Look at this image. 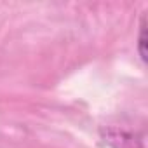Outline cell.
Masks as SVG:
<instances>
[{
	"instance_id": "cell-1",
	"label": "cell",
	"mask_w": 148,
	"mask_h": 148,
	"mask_svg": "<svg viewBox=\"0 0 148 148\" xmlns=\"http://www.w3.org/2000/svg\"><path fill=\"white\" fill-rule=\"evenodd\" d=\"M145 45H146V21L143 18L141 26H139V38H138V52H139L143 61H146V49H145Z\"/></svg>"
}]
</instances>
